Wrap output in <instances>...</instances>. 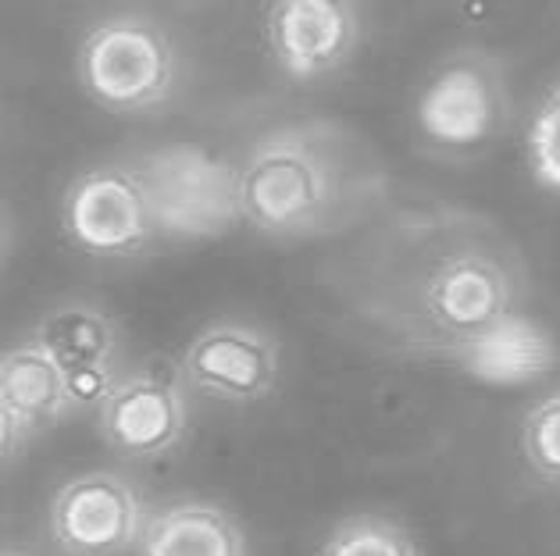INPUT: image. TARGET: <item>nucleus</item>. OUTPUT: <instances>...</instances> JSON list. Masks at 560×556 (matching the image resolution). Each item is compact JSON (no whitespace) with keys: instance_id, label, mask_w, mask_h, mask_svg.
<instances>
[{"instance_id":"nucleus-10","label":"nucleus","mask_w":560,"mask_h":556,"mask_svg":"<svg viewBox=\"0 0 560 556\" xmlns=\"http://www.w3.org/2000/svg\"><path fill=\"white\" fill-rule=\"evenodd\" d=\"M189 425V403L179 378L168 371L121 375L101 403V436L115 453L132 460H154L183 442Z\"/></svg>"},{"instance_id":"nucleus-3","label":"nucleus","mask_w":560,"mask_h":556,"mask_svg":"<svg viewBox=\"0 0 560 556\" xmlns=\"http://www.w3.org/2000/svg\"><path fill=\"white\" fill-rule=\"evenodd\" d=\"M511 75L500 54L460 47L429 72L415 100L421 151L443 161L478 157L511 126Z\"/></svg>"},{"instance_id":"nucleus-6","label":"nucleus","mask_w":560,"mask_h":556,"mask_svg":"<svg viewBox=\"0 0 560 556\" xmlns=\"http://www.w3.org/2000/svg\"><path fill=\"white\" fill-rule=\"evenodd\" d=\"M61 228L90 257H136L158 239L154 211L132 165H97L75 175L61 200Z\"/></svg>"},{"instance_id":"nucleus-14","label":"nucleus","mask_w":560,"mask_h":556,"mask_svg":"<svg viewBox=\"0 0 560 556\" xmlns=\"http://www.w3.org/2000/svg\"><path fill=\"white\" fill-rule=\"evenodd\" d=\"M322 556H421L415 535L404 524L386 518H350L336 528L329 542L322 546Z\"/></svg>"},{"instance_id":"nucleus-7","label":"nucleus","mask_w":560,"mask_h":556,"mask_svg":"<svg viewBox=\"0 0 560 556\" xmlns=\"http://www.w3.org/2000/svg\"><path fill=\"white\" fill-rule=\"evenodd\" d=\"M147 507L115 471L68 478L50 499V535L68 556H118L140 542Z\"/></svg>"},{"instance_id":"nucleus-18","label":"nucleus","mask_w":560,"mask_h":556,"mask_svg":"<svg viewBox=\"0 0 560 556\" xmlns=\"http://www.w3.org/2000/svg\"><path fill=\"white\" fill-rule=\"evenodd\" d=\"M22 439H25V428L15 422V417H11L4 400H0V464H8V460L19 453Z\"/></svg>"},{"instance_id":"nucleus-19","label":"nucleus","mask_w":560,"mask_h":556,"mask_svg":"<svg viewBox=\"0 0 560 556\" xmlns=\"http://www.w3.org/2000/svg\"><path fill=\"white\" fill-rule=\"evenodd\" d=\"M0 556H19V553H0Z\"/></svg>"},{"instance_id":"nucleus-20","label":"nucleus","mask_w":560,"mask_h":556,"mask_svg":"<svg viewBox=\"0 0 560 556\" xmlns=\"http://www.w3.org/2000/svg\"><path fill=\"white\" fill-rule=\"evenodd\" d=\"M0 236H4V233H0Z\"/></svg>"},{"instance_id":"nucleus-1","label":"nucleus","mask_w":560,"mask_h":556,"mask_svg":"<svg viewBox=\"0 0 560 556\" xmlns=\"http://www.w3.org/2000/svg\"><path fill=\"white\" fill-rule=\"evenodd\" d=\"M332 286L382 346L460 360L522 318L525 264L497 222L432 203L372 228Z\"/></svg>"},{"instance_id":"nucleus-2","label":"nucleus","mask_w":560,"mask_h":556,"mask_svg":"<svg viewBox=\"0 0 560 556\" xmlns=\"http://www.w3.org/2000/svg\"><path fill=\"white\" fill-rule=\"evenodd\" d=\"M382 186L372 151L332 118L271 129L236 165L240 222L276 239L350 228L382 200Z\"/></svg>"},{"instance_id":"nucleus-4","label":"nucleus","mask_w":560,"mask_h":556,"mask_svg":"<svg viewBox=\"0 0 560 556\" xmlns=\"http://www.w3.org/2000/svg\"><path fill=\"white\" fill-rule=\"evenodd\" d=\"M75 72L86 97L107 111H154L179 86V47L158 19L121 11L86 29Z\"/></svg>"},{"instance_id":"nucleus-11","label":"nucleus","mask_w":560,"mask_h":556,"mask_svg":"<svg viewBox=\"0 0 560 556\" xmlns=\"http://www.w3.org/2000/svg\"><path fill=\"white\" fill-rule=\"evenodd\" d=\"M136 546L140 556H250L247 535L232 513L203 499H183L147 513Z\"/></svg>"},{"instance_id":"nucleus-8","label":"nucleus","mask_w":560,"mask_h":556,"mask_svg":"<svg viewBox=\"0 0 560 556\" xmlns=\"http://www.w3.org/2000/svg\"><path fill=\"white\" fill-rule=\"evenodd\" d=\"M364 36L361 11L347 0H279L265 11L271 61L296 83L347 68Z\"/></svg>"},{"instance_id":"nucleus-13","label":"nucleus","mask_w":560,"mask_h":556,"mask_svg":"<svg viewBox=\"0 0 560 556\" xmlns=\"http://www.w3.org/2000/svg\"><path fill=\"white\" fill-rule=\"evenodd\" d=\"M0 400H4L11 417L25 428V436L65 417V375L33 339L0 354Z\"/></svg>"},{"instance_id":"nucleus-5","label":"nucleus","mask_w":560,"mask_h":556,"mask_svg":"<svg viewBox=\"0 0 560 556\" xmlns=\"http://www.w3.org/2000/svg\"><path fill=\"white\" fill-rule=\"evenodd\" d=\"M154 211L158 236L211 239L240 222L236 168L194 143H172L132 161Z\"/></svg>"},{"instance_id":"nucleus-9","label":"nucleus","mask_w":560,"mask_h":556,"mask_svg":"<svg viewBox=\"0 0 560 556\" xmlns=\"http://www.w3.org/2000/svg\"><path fill=\"white\" fill-rule=\"evenodd\" d=\"M183 378L222 403H261L279 386L276 335L243 321H214L189 339Z\"/></svg>"},{"instance_id":"nucleus-15","label":"nucleus","mask_w":560,"mask_h":556,"mask_svg":"<svg viewBox=\"0 0 560 556\" xmlns=\"http://www.w3.org/2000/svg\"><path fill=\"white\" fill-rule=\"evenodd\" d=\"M522 457L539 482L560 485V389L525 414Z\"/></svg>"},{"instance_id":"nucleus-17","label":"nucleus","mask_w":560,"mask_h":556,"mask_svg":"<svg viewBox=\"0 0 560 556\" xmlns=\"http://www.w3.org/2000/svg\"><path fill=\"white\" fill-rule=\"evenodd\" d=\"M118 382L115 368H86V371H68L65 392H68V411L72 406H101L104 397Z\"/></svg>"},{"instance_id":"nucleus-16","label":"nucleus","mask_w":560,"mask_h":556,"mask_svg":"<svg viewBox=\"0 0 560 556\" xmlns=\"http://www.w3.org/2000/svg\"><path fill=\"white\" fill-rule=\"evenodd\" d=\"M525 157L532 179L560 197V83H553V90L539 100L536 115L528 121Z\"/></svg>"},{"instance_id":"nucleus-12","label":"nucleus","mask_w":560,"mask_h":556,"mask_svg":"<svg viewBox=\"0 0 560 556\" xmlns=\"http://www.w3.org/2000/svg\"><path fill=\"white\" fill-rule=\"evenodd\" d=\"M33 343L58 364L61 375L86 371V368H115L118 324L101 307L72 300L50 307L39 318Z\"/></svg>"}]
</instances>
